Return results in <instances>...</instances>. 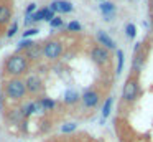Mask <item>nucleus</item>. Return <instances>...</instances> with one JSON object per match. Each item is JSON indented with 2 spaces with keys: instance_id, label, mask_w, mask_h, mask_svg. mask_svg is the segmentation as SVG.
<instances>
[{
  "instance_id": "nucleus-17",
  "label": "nucleus",
  "mask_w": 153,
  "mask_h": 142,
  "mask_svg": "<svg viewBox=\"0 0 153 142\" xmlns=\"http://www.w3.org/2000/svg\"><path fill=\"white\" fill-rule=\"evenodd\" d=\"M110 107H112V98H109L105 101V104H104V109H102V116H104V117H107V116L110 114Z\"/></svg>"
},
{
  "instance_id": "nucleus-26",
  "label": "nucleus",
  "mask_w": 153,
  "mask_h": 142,
  "mask_svg": "<svg viewBox=\"0 0 153 142\" xmlns=\"http://www.w3.org/2000/svg\"><path fill=\"white\" fill-rule=\"evenodd\" d=\"M38 33V30L36 28H31V30H27V32L23 33V36H30V35H36Z\"/></svg>"
},
{
  "instance_id": "nucleus-7",
  "label": "nucleus",
  "mask_w": 153,
  "mask_h": 142,
  "mask_svg": "<svg viewBox=\"0 0 153 142\" xmlns=\"http://www.w3.org/2000/svg\"><path fill=\"white\" fill-rule=\"evenodd\" d=\"M82 104L84 107H96L99 104V99H100V94L96 91V89H89L82 94Z\"/></svg>"
},
{
  "instance_id": "nucleus-22",
  "label": "nucleus",
  "mask_w": 153,
  "mask_h": 142,
  "mask_svg": "<svg viewBox=\"0 0 153 142\" xmlns=\"http://www.w3.org/2000/svg\"><path fill=\"white\" fill-rule=\"evenodd\" d=\"M127 35H128L130 38H133V36H135V25H132V23H128V25H127Z\"/></svg>"
},
{
  "instance_id": "nucleus-24",
  "label": "nucleus",
  "mask_w": 153,
  "mask_h": 142,
  "mask_svg": "<svg viewBox=\"0 0 153 142\" xmlns=\"http://www.w3.org/2000/svg\"><path fill=\"white\" fill-rule=\"evenodd\" d=\"M17 30H18V23H17V22H15V23H13V25H12V26H10V30H8V33H7V36H8V38H10V36H13V35H15V33H17Z\"/></svg>"
},
{
  "instance_id": "nucleus-9",
  "label": "nucleus",
  "mask_w": 153,
  "mask_h": 142,
  "mask_svg": "<svg viewBox=\"0 0 153 142\" xmlns=\"http://www.w3.org/2000/svg\"><path fill=\"white\" fill-rule=\"evenodd\" d=\"M143 61H145V53L142 51V46L135 48V56H133V73H138V69L142 68Z\"/></svg>"
},
{
  "instance_id": "nucleus-11",
  "label": "nucleus",
  "mask_w": 153,
  "mask_h": 142,
  "mask_svg": "<svg viewBox=\"0 0 153 142\" xmlns=\"http://www.w3.org/2000/svg\"><path fill=\"white\" fill-rule=\"evenodd\" d=\"M40 55H43V48H41L38 43H35L31 48H28L27 51H25V56L30 58V59H38V58H40Z\"/></svg>"
},
{
  "instance_id": "nucleus-27",
  "label": "nucleus",
  "mask_w": 153,
  "mask_h": 142,
  "mask_svg": "<svg viewBox=\"0 0 153 142\" xmlns=\"http://www.w3.org/2000/svg\"><path fill=\"white\" fill-rule=\"evenodd\" d=\"M76 129V125L74 124H68V125H64L63 127V132H69V131H74Z\"/></svg>"
},
{
  "instance_id": "nucleus-23",
  "label": "nucleus",
  "mask_w": 153,
  "mask_h": 142,
  "mask_svg": "<svg viewBox=\"0 0 153 142\" xmlns=\"http://www.w3.org/2000/svg\"><path fill=\"white\" fill-rule=\"evenodd\" d=\"M68 28H69L71 32H79V30H81V25H79L77 22H71L69 25H68Z\"/></svg>"
},
{
  "instance_id": "nucleus-3",
  "label": "nucleus",
  "mask_w": 153,
  "mask_h": 142,
  "mask_svg": "<svg viewBox=\"0 0 153 142\" xmlns=\"http://www.w3.org/2000/svg\"><path fill=\"white\" fill-rule=\"evenodd\" d=\"M5 92H7V96L10 99H13V101H20V99L25 98V94H27V84H25V81H22L20 78H13L12 81L7 83V89H5Z\"/></svg>"
},
{
  "instance_id": "nucleus-20",
  "label": "nucleus",
  "mask_w": 153,
  "mask_h": 142,
  "mask_svg": "<svg viewBox=\"0 0 153 142\" xmlns=\"http://www.w3.org/2000/svg\"><path fill=\"white\" fill-rule=\"evenodd\" d=\"M117 58H119V66H117V73L122 71V66H123V51H117Z\"/></svg>"
},
{
  "instance_id": "nucleus-8",
  "label": "nucleus",
  "mask_w": 153,
  "mask_h": 142,
  "mask_svg": "<svg viewBox=\"0 0 153 142\" xmlns=\"http://www.w3.org/2000/svg\"><path fill=\"white\" fill-rule=\"evenodd\" d=\"M53 12H59V13H69L73 12V5L69 2H64V0H54L50 7Z\"/></svg>"
},
{
  "instance_id": "nucleus-1",
  "label": "nucleus",
  "mask_w": 153,
  "mask_h": 142,
  "mask_svg": "<svg viewBox=\"0 0 153 142\" xmlns=\"http://www.w3.org/2000/svg\"><path fill=\"white\" fill-rule=\"evenodd\" d=\"M140 94V83H138V73H132L128 76V79L123 84L122 91V104L125 102L127 106H132L133 102L138 99Z\"/></svg>"
},
{
  "instance_id": "nucleus-19",
  "label": "nucleus",
  "mask_w": 153,
  "mask_h": 142,
  "mask_svg": "<svg viewBox=\"0 0 153 142\" xmlns=\"http://www.w3.org/2000/svg\"><path fill=\"white\" fill-rule=\"evenodd\" d=\"M43 13H45V20H48L51 23V20L54 18V12L51 8H43Z\"/></svg>"
},
{
  "instance_id": "nucleus-4",
  "label": "nucleus",
  "mask_w": 153,
  "mask_h": 142,
  "mask_svg": "<svg viewBox=\"0 0 153 142\" xmlns=\"http://www.w3.org/2000/svg\"><path fill=\"white\" fill-rule=\"evenodd\" d=\"M91 58H92V61L97 63L99 66H104V65L109 63L110 55H109V51H107V48H104V46H94V48L91 50Z\"/></svg>"
},
{
  "instance_id": "nucleus-5",
  "label": "nucleus",
  "mask_w": 153,
  "mask_h": 142,
  "mask_svg": "<svg viewBox=\"0 0 153 142\" xmlns=\"http://www.w3.org/2000/svg\"><path fill=\"white\" fill-rule=\"evenodd\" d=\"M63 53V45L59 41H48L46 45L43 46V55L46 56L48 59H56L61 56Z\"/></svg>"
},
{
  "instance_id": "nucleus-12",
  "label": "nucleus",
  "mask_w": 153,
  "mask_h": 142,
  "mask_svg": "<svg viewBox=\"0 0 153 142\" xmlns=\"http://www.w3.org/2000/svg\"><path fill=\"white\" fill-rule=\"evenodd\" d=\"M12 18V8L8 5H0V25L7 23Z\"/></svg>"
},
{
  "instance_id": "nucleus-16",
  "label": "nucleus",
  "mask_w": 153,
  "mask_h": 142,
  "mask_svg": "<svg viewBox=\"0 0 153 142\" xmlns=\"http://www.w3.org/2000/svg\"><path fill=\"white\" fill-rule=\"evenodd\" d=\"M77 92L76 91H66V94H64V101L68 102V104H74V102L77 101Z\"/></svg>"
},
{
  "instance_id": "nucleus-14",
  "label": "nucleus",
  "mask_w": 153,
  "mask_h": 142,
  "mask_svg": "<svg viewBox=\"0 0 153 142\" xmlns=\"http://www.w3.org/2000/svg\"><path fill=\"white\" fill-rule=\"evenodd\" d=\"M38 106H40L41 109H45V111H50V109H53L54 106H56V102L50 98H45V99H41V101H38Z\"/></svg>"
},
{
  "instance_id": "nucleus-28",
  "label": "nucleus",
  "mask_w": 153,
  "mask_h": 142,
  "mask_svg": "<svg viewBox=\"0 0 153 142\" xmlns=\"http://www.w3.org/2000/svg\"><path fill=\"white\" fill-rule=\"evenodd\" d=\"M35 8H36V7H35V3H31V5L27 8V15L30 17V13H31V12H35Z\"/></svg>"
},
{
  "instance_id": "nucleus-6",
  "label": "nucleus",
  "mask_w": 153,
  "mask_h": 142,
  "mask_svg": "<svg viewBox=\"0 0 153 142\" xmlns=\"http://www.w3.org/2000/svg\"><path fill=\"white\" fill-rule=\"evenodd\" d=\"M25 84H27V91L30 92V94H40V92L43 91V81H41V78L36 74L27 76Z\"/></svg>"
},
{
  "instance_id": "nucleus-25",
  "label": "nucleus",
  "mask_w": 153,
  "mask_h": 142,
  "mask_svg": "<svg viewBox=\"0 0 153 142\" xmlns=\"http://www.w3.org/2000/svg\"><path fill=\"white\" fill-rule=\"evenodd\" d=\"M63 25V20L59 18V17H54L53 20H51V26H61Z\"/></svg>"
},
{
  "instance_id": "nucleus-18",
  "label": "nucleus",
  "mask_w": 153,
  "mask_h": 142,
  "mask_svg": "<svg viewBox=\"0 0 153 142\" xmlns=\"http://www.w3.org/2000/svg\"><path fill=\"white\" fill-rule=\"evenodd\" d=\"M33 45H35V41H28V40H25V41H22L20 45H18V50H17V53H18V51H23V50H28V48H31Z\"/></svg>"
},
{
  "instance_id": "nucleus-13",
  "label": "nucleus",
  "mask_w": 153,
  "mask_h": 142,
  "mask_svg": "<svg viewBox=\"0 0 153 142\" xmlns=\"http://www.w3.org/2000/svg\"><path fill=\"white\" fill-rule=\"evenodd\" d=\"M99 8H100V12H102L105 17H109L110 13H112L114 10H115V7H114V3H112V2H102V3L99 5Z\"/></svg>"
},
{
  "instance_id": "nucleus-2",
  "label": "nucleus",
  "mask_w": 153,
  "mask_h": 142,
  "mask_svg": "<svg viewBox=\"0 0 153 142\" xmlns=\"http://www.w3.org/2000/svg\"><path fill=\"white\" fill-rule=\"evenodd\" d=\"M28 68V61H27V56L22 55V53H15L12 55L10 58L7 59V65H5V69H7V74L15 76L18 78L20 74H23Z\"/></svg>"
},
{
  "instance_id": "nucleus-30",
  "label": "nucleus",
  "mask_w": 153,
  "mask_h": 142,
  "mask_svg": "<svg viewBox=\"0 0 153 142\" xmlns=\"http://www.w3.org/2000/svg\"><path fill=\"white\" fill-rule=\"evenodd\" d=\"M102 2H104V0H102Z\"/></svg>"
},
{
  "instance_id": "nucleus-29",
  "label": "nucleus",
  "mask_w": 153,
  "mask_h": 142,
  "mask_svg": "<svg viewBox=\"0 0 153 142\" xmlns=\"http://www.w3.org/2000/svg\"><path fill=\"white\" fill-rule=\"evenodd\" d=\"M4 91H2V89H0V109H4Z\"/></svg>"
},
{
  "instance_id": "nucleus-10",
  "label": "nucleus",
  "mask_w": 153,
  "mask_h": 142,
  "mask_svg": "<svg viewBox=\"0 0 153 142\" xmlns=\"http://www.w3.org/2000/svg\"><path fill=\"white\" fill-rule=\"evenodd\" d=\"M97 41H99L100 45H104V48H110V50L115 48V43H114V40L110 38L109 35H105L104 32H97Z\"/></svg>"
},
{
  "instance_id": "nucleus-21",
  "label": "nucleus",
  "mask_w": 153,
  "mask_h": 142,
  "mask_svg": "<svg viewBox=\"0 0 153 142\" xmlns=\"http://www.w3.org/2000/svg\"><path fill=\"white\" fill-rule=\"evenodd\" d=\"M31 20H33V22H40V20H45V13H43V10H40V12L33 13V15H31Z\"/></svg>"
},
{
  "instance_id": "nucleus-15",
  "label": "nucleus",
  "mask_w": 153,
  "mask_h": 142,
  "mask_svg": "<svg viewBox=\"0 0 153 142\" xmlns=\"http://www.w3.org/2000/svg\"><path fill=\"white\" fill-rule=\"evenodd\" d=\"M38 107H40V106H38V102H28V104L25 106L22 111H23V116H25V117H28V116H31Z\"/></svg>"
}]
</instances>
